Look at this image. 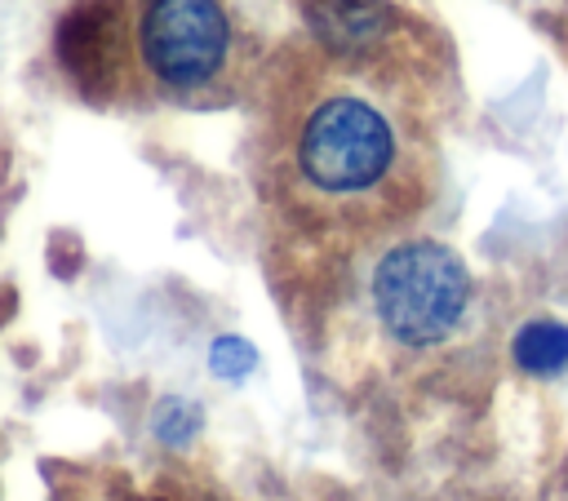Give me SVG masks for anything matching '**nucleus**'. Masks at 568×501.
<instances>
[{
	"label": "nucleus",
	"mask_w": 568,
	"mask_h": 501,
	"mask_svg": "<svg viewBox=\"0 0 568 501\" xmlns=\"http://www.w3.org/2000/svg\"><path fill=\"white\" fill-rule=\"evenodd\" d=\"M89 501H186V497H173V492H160V488H102V492H89Z\"/></svg>",
	"instance_id": "1a4fd4ad"
},
{
	"label": "nucleus",
	"mask_w": 568,
	"mask_h": 501,
	"mask_svg": "<svg viewBox=\"0 0 568 501\" xmlns=\"http://www.w3.org/2000/svg\"><path fill=\"white\" fill-rule=\"evenodd\" d=\"M133 67L164 98H200L231 67L222 0H133Z\"/></svg>",
	"instance_id": "7ed1b4c3"
},
{
	"label": "nucleus",
	"mask_w": 568,
	"mask_h": 501,
	"mask_svg": "<svg viewBox=\"0 0 568 501\" xmlns=\"http://www.w3.org/2000/svg\"><path fill=\"white\" fill-rule=\"evenodd\" d=\"M515 364L524 372H559L568 364V328L555 319H532L515 333Z\"/></svg>",
	"instance_id": "423d86ee"
},
{
	"label": "nucleus",
	"mask_w": 568,
	"mask_h": 501,
	"mask_svg": "<svg viewBox=\"0 0 568 501\" xmlns=\"http://www.w3.org/2000/svg\"><path fill=\"white\" fill-rule=\"evenodd\" d=\"M209 364H213V372L217 377H244V372H253V364H257V350L244 341V337H217L213 341V350H209Z\"/></svg>",
	"instance_id": "0eeeda50"
},
{
	"label": "nucleus",
	"mask_w": 568,
	"mask_h": 501,
	"mask_svg": "<svg viewBox=\"0 0 568 501\" xmlns=\"http://www.w3.org/2000/svg\"><path fill=\"white\" fill-rule=\"evenodd\" d=\"M311 35L324 53L337 58H395L404 18L390 0H302Z\"/></svg>",
	"instance_id": "39448f33"
},
{
	"label": "nucleus",
	"mask_w": 568,
	"mask_h": 501,
	"mask_svg": "<svg viewBox=\"0 0 568 501\" xmlns=\"http://www.w3.org/2000/svg\"><path fill=\"white\" fill-rule=\"evenodd\" d=\"M368 297L399 346H439L466 319L470 270L439 239H399L373 262Z\"/></svg>",
	"instance_id": "f03ea898"
},
{
	"label": "nucleus",
	"mask_w": 568,
	"mask_h": 501,
	"mask_svg": "<svg viewBox=\"0 0 568 501\" xmlns=\"http://www.w3.org/2000/svg\"><path fill=\"white\" fill-rule=\"evenodd\" d=\"M395 58H315L275 120V177L293 213L337 235L413 222L435 191V151Z\"/></svg>",
	"instance_id": "f257e3e1"
},
{
	"label": "nucleus",
	"mask_w": 568,
	"mask_h": 501,
	"mask_svg": "<svg viewBox=\"0 0 568 501\" xmlns=\"http://www.w3.org/2000/svg\"><path fill=\"white\" fill-rule=\"evenodd\" d=\"M195 430V412L186 408V403H178V399H169L160 412H155V434H164V439H173V443H182L186 434Z\"/></svg>",
	"instance_id": "6e6552de"
},
{
	"label": "nucleus",
	"mask_w": 568,
	"mask_h": 501,
	"mask_svg": "<svg viewBox=\"0 0 568 501\" xmlns=\"http://www.w3.org/2000/svg\"><path fill=\"white\" fill-rule=\"evenodd\" d=\"M53 49L84 98H115L124 89V58L133 53V0H75L58 18Z\"/></svg>",
	"instance_id": "20e7f679"
}]
</instances>
